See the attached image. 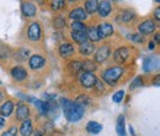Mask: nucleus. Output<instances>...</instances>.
Listing matches in <instances>:
<instances>
[{
	"mask_svg": "<svg viewBox=\"0 0 160 136\" xmlns=\"http://www.w3.org/2000/svg\"><path fill=\"white\" fill-rule=\"evenodd\" d=\"M64 117L70 122H77L84 117V106H80L75 101L68 99H60Z\"/></svg>",
	"mask_w": 160,
	"mask_h": 136,
	"instance_id": "obj_1",
	"label": "nucleus"
},
{
	"mask_svg": "<svg viewBox=\"0 0 160 136\" xmlns=\"http://www.w3.org/2000/svg\"><path fill=\"white\" fill-rule=\"evenodd\" d=\"M123 74V68L120 66H116V67H111L106 71L102 72V79L106 84L108 85H116V83L120 80V78Z\"/></svg>",
	"mask_w": 160,
	"mask_h": 136,
	"instance_id": "obj_2",
	"label": "nucleus"
},
{
	"mask_svg": "<svg viewBox=\"0 0 160 136\" xmlns=\"http://www.w3.org/2000/svg\"><path fill=\"white\" fill-rule=\"evenodd\" d=\"M98 82V78L95 74L92 73H88V72H84L81 76H80V83L82 84L84 88H92Z\"/></svg>",
	"mask_w": 160,
	"mask_h": 136,
	"instance_id": "obj_3",
	"label": "nucleus"
},
{
	"mask_svg": "<svg viewBox=\"0 0 160 136\" xmlns=\"http://www.w3.org/2000/svg\"><path fill=\"white\" fill-rule=\"evenodd\" d=\"M155 27H157V25H155V22L153 21V20H145V21H143L142 24L139 25V32L140 35L143 36V35H150V34H153L154 31H155Z\"/></svg>",
	"mask_w": 160,
	"mask_h": 136,
	"instance_id": "obj_4",
	"label": "nucleus"
},
{
	"mask_svg": "<svg viewBox=\"0 0 160 136\" xmlns=\"http://www.w3.org/2000/svg\"><path fill=\"white\" fill-rule=\"evenodd\" d=\"M41 35H42V30H41V26L38 22H32L28 27V31H27V36L31 41H38L41 39Z\"/></svg>",
	"mask_w": 160,
	"mask_h": 136,
	"instance_id": "obj_5",
	"label": "nucleus"
},
{
	"mask_svg": "<svg viewBox=\"0 0 160 136\" xmlns=\"http://www.w3.org/2000/svg\"><path fill=\"white\" fill-rule=\"evenodd\" d=\"M158 68H159V58L157 56H149L144 59L143 69L145 72H150V71H154Z\"/></svg>",
	"mask_w": 160,
	"mask_h": 136,
	"instance_id": "obj_6",
	"label": "nucleus"
},
{
	"mask_svg": "<svg viewBox=\"0 0 160 136\" xmlns=\"http://www.w3.org/2000/svg\"><path fill=\"white\" fill-rule=\"evenodd\" d=\"M110 53H111V50H110L108 46H102V47H100V48L96 51L95 56H94L95 62H96V63H102V62H105L106 59L108 58Z\"/></svg>",
	"mask_w": 160,
	"mask_h": 136,
	"instance_id": "obj_7",
	"label": "nucleus"
},
{
	"mask_svg": "<svg viewBox=\"0 0 160 136\" xmlns=\"http://www.w3.org/2000/svg\"><path fill=\"white\" fill-rule=\"evenodd\" d=\"M98 31H99L100 39H106V37H110L113 34V27H112L111 24L103 22V24H101L100 26L98 27Z\"/></svg>",
	"mask_w": 160,
	"mask_h": 136,
	"instance_id": "obj_8",
	"label": "nucleus"
},
{
	"mask_svg": "<svg viewBox=\"0 0 160 136\" xmlns=\"http://www.w3.org/2000/svg\"><path fill=\"white\" fill-rule=\"evenodd\" d=\"M128 56H129V50L127 47H120L113 53V58L120 64L123 63V62H126V59L128 58Z\"/></svg>",
	"mask_w": 160,
	"mask_h": 136,
	"instance_id": "obj_9",
	"label": "nucleus"
},
{
	"mask_svg": "<svg viewBox=\"0 0 160 136\" xmlns=\"http://www.w3.org/2000/svg\"><path fill=\"white\" fill-rule=\"evenodd\" d=\"M21 11L26 18H32L36 15V6L33 5V3H22L21 4Z\"/></svg>",
	"mask_w": 160,
	"mask_h": 136,
	"instance_id": "obj_10",
	"label": "nucleus"
},
{
	"mask_svg": "<svg viewBox=\"0 0 160 136\" xmlns=\"http://www.w3.org/2000/svg\"><path fill=\"white\" fill-rule=\"evenodd\" d=\"M44 63H46V61L40 55L31 56V58L28 61V66H30L31 69H40V68H42L44 66Z\"/></svg>",
	"mask_w": 160,
	"mask_h": 136,
	"instance_id": "obj_11",
	"label": "nucleus"
},
{
	"mask_svg": "<svg viewBox=\"0 0 160 136\" xmlns=\"http://www.w3.org/2000/svg\"><path fill=\"white\" fill-rule=\"evenodd\" d=\"M59 53H60V56L64 57V58L73 56V53H74V47H73V45L69 43V42L62 43L59 47Z\"/></svg>",
	"mask_w": 160,
	"mask_h": 136,
	"instance_id": "obj_12",
	"label": "nucleus"
},
{
	"mask_svg": "<svg viewBox=\"0 0 160 136\" xmlns=\"http://www.w3.org/2000/svg\"><path fill=\"white\" fill-rule=\"evenodd\" d=\"M32 131H33V128H32V122L30 119H26L22 121L20 126V134L21 136H31L32 135Z\"/></svg>",
	"mask_w": 160,
	"mask_h": 136,
	"instance_id": "obj_13",
	"label": "nucleus"
},
{
	"mask_svg": "<svg viewBox=\"0 0 160 136\" xmlns=\"http://www.w3.org/2000/svg\"><path fill=\"white\" fill-rule=\"evenodd\" d=\"M11 77L14 78L15 80L20 82V80H23L25 78L27 77V72L21 67V66H16L11 69Z\"/></svg>",
	"mask_w": 160,
	"mask_h": 136,
	"instance_id": "obj_14",
	"label": "nucleus"
},
{
	"mask_svg": "<svg viewBox=\"0 0 160 136\" xmlns=\"http://www.w3.org/2000/svg\"><path fill=\"white\" fill-rule=\"evenodd\" d=\"M30 115V109L26 104H22V103H19L18 105V110H16V117L19 120H26Z\"/></svg>",
	"mask_w": 160,
	"mask_h": 136,
	"instance_id": "obj_15",
	"label": "nucleus"
},
{
	"mask_svg": "<svg viewBox=\"0 0 160 136\" xmlns=\"http://www.w3.org/2000/svg\"><path fill=\"white\" fill-rule=\"evenodd\" d=\"M69 16H70V19H73L74 21H79L81 22L82 20L86 19V13H85V10L84 9H81V8H77V9H74V10H72L70 11V14H69Z\"/></svg>",
	"mask_w": 160,
	"mask_h": 136,
	"instance_id": "obj_16",
	"label": "nucleus"
},
{
	"mask_svg": "<svg viewBox=\"0 0 160 136\" xmlns=\"http://www.w3.org/2000/svg\"><path fill=\"white\" fill-rule=\"evenodd\" d=\"M116 131L118 136H127L126 134V117L124 115H120L116 121Z\"/></svg>",
	"mask_w": 160,
	"mask_h": 136,
	"instance_id": "obj_17",
	"label": "nucleus"
},
{
	"mask_svg": "<svg viewBox=\"0 0 160 136\" xmlns=\"http://www.w3.org/2000/svg\"><path fill=\"white\" fill-rule=\"evenodd\" d=\"M12 110H14V103L11 100H8L5 101L1 106H0V114L2 117H10L12 114Z\"/></svg>",
	"mask_w": 160,
	"mask_h": 136,
	"instance_id": "obj_18",
	"label": "nucleus"
},
{
	"mask_svg": "<svg viewBox=\"0 0 160 136\" xmlns=\"http://www.w3.org/2000/svg\"><path fill=\"white\" fill-rule=\"evenodd\" d=\"M99 14L101 18H106L111 13V3L110 1H101L99 4Z\"/></svg>",
	"mask_w": 160,
	"mask_h": 136,
	"instance_id": "obj_19",
	"label": "nucleus"
},
{
	"mask_svg": "<svg viewBox=\"0 0 160 136\" xmlns=\"http://www.w3.org/2000/svg\"><path fill=\"white\" fill-rule=\"evenodd\" d=\"M94 50H95V46H94L91 42H89V41L81 43V45H80V48H79L80 53L84 55V56H89V55H91V53L94 52Z\"/></svg>",
	"mask_w": 160,
	"mask_h": 136,
	"instance_id": "obj_20",
	"label": "nucleus"
},
{
	"mask_svg": "<svg viewBox=\"0 0 160 136\" xmlns=\"http://www.w3.org/2000/svg\"><path fill=\"white\" fill-rule=\"evenodd\" d=\"M101 130H102V125L96 122V121H89L88 125H86V131L92 134V135H96L99 134Z\"/></svg>",
	"mask_w": 160,
	"mask_h": 136,
	"instance_id": "obj_21",
	"label": "nucleus"
},
{
	"mask_svg": "<svg viewBox=\"0 0 160 136\" xmlns=\"http://www.w3.org/2000/svg\"><path fill=\"white\" fill-rule=\"evenodd\" d=\"M86 35H88V39L92 42H98L100 41V36H99V31H98V27H90L86 30Z\"/></svg>",
	"mask_w": 160,
	"mask_h": 136,
	"instance_id": "obj_22",
	"label": "nucleus"
},
{
	"mask_svg": "<svg viewBox=\"0 0 160 136\" xmlns=\"http://www.w3.org/2000/svg\"><path fill=\"white\" fill-rule=\"evenodd\" d=\"M99 1H96V0H88V1H85V13H89V14H92V13H95L98 9H99Z\"/></svg>",
	"mask_w": 160,
	"mask_h": 136,
	"instance_id": "obj_23",
	"label": "nucleus"
},
{
	"mask_svg": "<svg viewBox=\"0 0 160 136\" xmlns=\"http://www.w3.org/2000/svg\"><path fill=\"white\" fill-rule=\"evenodd\" d=\"M95 69H96L95 62H92V61H90V59H86V61L81 62V71L88 72V73H92Z\"/></svg>",
	"mask_w": 160,
	"mask_h": 136,
	"instance_id": "obj_24",
	"label": "nucleus"
},
{
	"mask_svg": "<svg viewBox=\"0 0 160 136\" xmlns=\"http://www.w3.org/2000/svg\"><path fill=\"white\" fill-rule=\"evenodd\" d=\"M72 39L74 42L81 45L88 41V35H86V32H72Z\"/></svg>",
	"mask_w": 160,
	"mask_h": 136,
	"instance_id": "obj_25",
	"label": "nucleus"
},
{
	"mask_svg": "<svg viewBox=\"0 0 160 136\" xmlns=\"http://www.w3.org/2000/svg\"><path fill=\"white\" fill-rule=\"evenodd\" d=\"M28 57V50H26V48H21L19 50L18 52H16V56H15V59L18 61V62H23V61H26Z\"/></svg>",
	"mask_w": 160,
	"mask_h": 136,
	"instance_id": "obj_26",
	"label": "nucleus"
},
{
	"mask_svg": "<svg viewBox=\"0 0 160 136\" xmlns=\"http://www.w3.org/2000/svg\"><path fill=\"white\" fill-rule=\"evenodd\" d=\"M72 30H73V32H86V26L82 22L74 21L72 24Z\"/></svg>",
	"mask_w": 160,
	"mask_h": 136,
	"instance_id": "obj_27",
	"label": "nucleus"
},
{
	"mask_svg": "<svg viewBox=\"0 0 160 136\" xmlns=\"http://www.w3.org/2000/svg\"><path fill=\"white\" fill-rule=\"evenodd\" d=\"M69 71L73 74H77L81 71V62L80 61H73L69 63Z\"/></svg>",
	"mask_w": 160,
	"mask_h": 136,
	"instance_id": "obj_28",
	"label": "nucleus"
},
{
	"mask_svg": "<svg viewBox=\"0 0 160 136\" xmlns=\"http://www.w3.org/2000/svg\"><path fill=\"white\" fill-rule=\"evenodd\" d=\"M122 20L123 21H129V20H132L134 18V13L133 11H129V10H126V11H123L122 13Z\"/></svg>",
	"mask_w": 160,
	"mask_h": 136,
	"instance_id": "obj_29",
	"label": "nucleus"
},
{
	"mask_svg": "<svg viewBox=\"0 0 160 136\" xmlns=\"http://www.w3.org/2000/svg\"><path fill=\"white\" fill-rule=\"evenodd\" d=\"M142 85H143V79H142V77H137L136 79H133V82L131 84V89L133 90V89H136L138 87H142Z\"/></svg>",
	"mask_w": 160,
	"mask_h": 136,
	"instance_id": "obj_30",
	"label": "nucleus"
},
{
	"mask_svg": "<svg viewBox=\"0 0 160 136\" xmlns=\"http://www.w3.org/2000/svg\"><path fill=\"white\" fill-rule=\"evenodd\" d=\"M53 24H54V27H56V29H63L64 25H65V21H64V19H62V18L58 16L57 19H54Z\"/></svg>",
	"mask_w": 160,
	"mask_h": 136,
	"instance_id": "obj_31",
	"label": "nucleus"
},
{
	"mask_svg": "<svg viewBox=\"0 0 160 136\" xmlns=\"http://www.w3.org/2000/svg\"><path fill=\"white\" fill-rule=\"evenodd\" d=\"M51 4H52L51 6H52L53 10H59V9H62V8L64 6V1H62V0H57V1L54 0V1H52Z\"/></svg>",
	"mask_w": 160,
	"mask_h": 136,
	"instance_id": "obj_32",
	"label": "nucleus"
},
{
	"mask_svg": "<svg viewBox=\"0 0 160 136\" xmlns=\"http://www.w3.org/2000/svg\"><path fill=\"white\" fill-rule=\"evenodd\" d=\"M1 136H18V129H16L15 126H12V128H10L8 131L2 133Z\"/></svg>",
	"mask_w": 160,
	"mask_h": 136,
	"instance_id": "obj_33",
	"label": "nucleus"
},
{
	"mask_svg": "<svg viewBox=\"0 0 160 136\" xmlns=\"http://www.w3.org/2000/svg\"><path fill=\"white\" fill-rule=\"evenodd\" d=\"M123 97H124V92H123V90H118V92L115 93V95H113V98H112V100L116 101V103H120L121 100L123 99Z\"/></svg>",
	"mask_w": 160,
	"mask_h": 136,
	"instance_id": "obj_34",
	"label": "nucleus"
},
{
	"mask_svg": "<svg viewBox=\"0 0 160 136\" xmlns=\"http://www.w3.org/2000/svg\"><path fill=\"white\" fill-rule=\"evenodd\" d=\"M128 39H131L134 42H143V36L140 34H132L128 36Z\"/></svg>",
	"mask_w": 160,
	"mask_h": 136,
	"instance_id": "obj_35",
	"label": "nucleus"
},
{
	"mask_svg": "<svg viewBox=\"0 0 160 136\" xmlns=\"http://www.w3.org/2000/svg\"><path fill=\"white\" fill-rule=\"evenodd\" d=\"M43 98H44V101L47 100V101L51 103L52 100H54L57 97H56V94H47V93H46V94H43Z\"/></svg>",
	"mask_w": 160,
	"mask_h": 136,
	"instance_id": "obj_36",
	"label": "nucleus"
},
{
	"mask_svg": "<svg viewBox=\"0 0 160 136\" xmlns=\"http://www.w3.org/2000/svg\"><path fill=\"white\" fill-rule=\"evenodd\" d=\"M154 16H155L157 20H160V8H157V10L154 13Z\"/></svg>",
	"mask_w": 160,
	"mask_h": 136,
	"instance_id": "obj_37",
	"label": "nucleus"
},
{
	"mask_svg": "<svg viewBox=\"0 0 160 136\" xmlns=\"http://www.w3.org/2000/svg\"><path fill=\"white\" fill-rule=\"evenodd\" d=\"M4 126H5V120L0 117V129H2Z\"/></svg>",
	"mask_w": 160,
	"mask_h": 136,
	"instance_id": "obj_38",
	"label": "nucleus"
},
{
	"mask_svg": "<svg viewBox=\"0 0 160 136\" xmlns=\"http://www.w3.org/2000/svg\"><path fill=\"white\" fill-rule=\"evenodd\" d=\"M153 83H154V85H157V87H159V76L157 77V79H154V82H153Z\"/></svg>",
	"mask_w": 160,
	"mask_h": 136,
	"instance_id": "obj_39",
	"label": "nucleus"
},
{
	"mask_svg": "<svg viewBox=\"0 0 160 136\" xmlns=\"http://www.w3.org/2000/svg\"><path fill=\"white\" fill-rule=\"evenodd\" d=\"M154 47H155V43L154 42H150L149 43V50H154Z\"/></svg>",
	"mask_w": 160,
	"mask_h": 136,
	"instance_id": "obj_40",
	"label": "nucleus"
},
{
	"mask_svg": "<svg viewBox=\"0 0 160 136\" xmlns=\"http://www.w3.org/2000/svg\"><path fill=\"white\" fill-rule=\"evenodd\" d=\"M154 40H155V42H157V43L159 42V34H158V32L155 34V36H154Z\"/></svg>",
	"mask_w": 160,
	"mask_h": 136,
	"instance_id": "obj_41",
	"label": "nucleus"
},
{
	"mask_svg": "<svg viewBox=\"0 0 160 136\" xmlns=\"http://www.w3.org/2000/svg\"><path fill=\"white\" fill-rule=\"evenodd\" d=\"M129 131H131L132 136H136V134H134V130H133V128H132V126H129Z\"/></svg>",
	"mask_w": 160,
	"mask_h": 136,
	"instance_id": "obj_42",
	"label": "nucleus"
},
{
	"mask_svg": "<svg viewBox=\"0 0 160 136\" xmlns=\"http://www.w3.org/2000/svg\"><path fill=\"white\" fill-rule=\"evenodd\" d=\"M33 136H42V133H41V131H36Z\"/></svg>",
	"mask_w": 160,
	"mask_h": 136,
	"instance_id": "obj_43",
	"label": "nucleus"
},
{
	"mask_svg": "<svg viewBox=\"0 0 160 136\" xmlns=\"http://www.w3.org/2000/svg\"><path fill=\"white\" fill-rule=\"evenodd\" d=\"M2 97H4V94H2V92H1V90H0V101H1V100H2Z\"/></svg>",
	"mask_w": 160,
	"mask_h": 136,
	"instance_id": "obj_44",
	"label": "nucleus"
}]
</instances>
